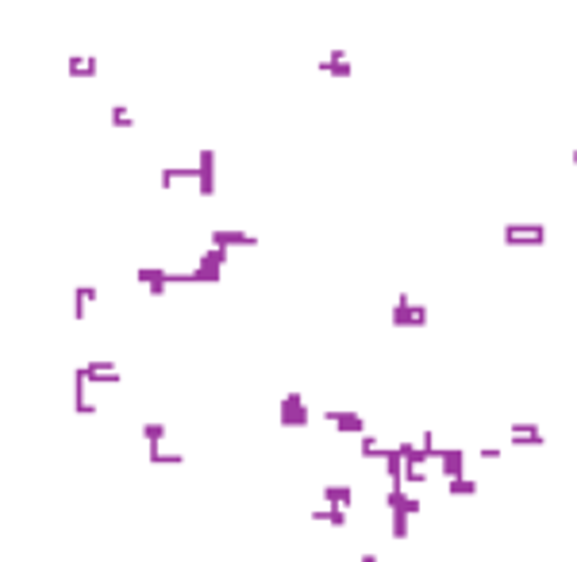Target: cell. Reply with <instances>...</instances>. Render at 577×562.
I'll list each match as a JSON object with an SVG mask.
<instances>
[{"instance_id": "cell-3", "label": "cell", "mask_w": 577, "mask_h": 562, "mask_svg": "<svg viewBox=\"0 0 577 562\" xmlns=\"http://www.w3.org/2000/svg\"><path fill=\"white\" fill-rule=\"evenodd\" d=\"M393 324H397V328H424V324H427V308L412 305L408 297H400L397 305H393Z\"/></svg>"}, {"instance_id": "cell-8", "label": "cell", "mask_w": 577, "mask_h": 562, "mask_svg": "<svg viewBox=\"0 0 577 562\" xmlns=\"http://www.w3.org/2000/svg\"><path fill=\"white\" fill-rule=\"evenodd\" d=\"M312 520H316V524H331V528H346V509L319 504V509H312Z\"/></svg>"}, {"instance_id": "cell-5", "label": "cell", "mask_w": 577, "mask_h": 562, "mask_svg": "<svg viewBox=\"0 0 577 562\" xmlns=\"http://www.w3.org/2000/svg\"><path fill=\"white\" fill-rule=\"evenodd\" d=\"M324 420L343 435H366V416L362 412H324Z\"/></svg>"}, {"instance_id": "cell-6", "label": "cell", "mask_w": 577, "mask_h": 562, "mask_svg": "<svg viewBox=\"0 0 577 562\" xmlns=\"http://www.w3.org/2000/svg\"><path fill=\"white\" fill-rule=\"evenodd\" d=\"M281 423L285 428H304L308 423V404H304L300 393H288L281 401Z\"/></svg>"}, {"instance_id": "cell-7", "label": "cell", "mask_w": 577, "mask_h": 562, "mask_svg": "<svg viewBox=\"0 0 577 562\" xmlns=\"http://www.w3.org/2000/svg\"><path fill=\"white\" fill-rule=\"evenodd\" d=\"M324 504H331V509H350L354 490L350 485H324Z\"/></svg>"}, {"instance_id": "cell-12", "label": "cell", "mask_w": 577, "mask_h": 562, "mask_svg": "<svg viewBox=\"0 0 577 562\" xmlns=\"http://www.w3.org/2000/svg\"><path fill=\"white\" fill-rule=\"evenodd\" d=\"M151 462H154V466H181V462H185V454L162 451V447H151Z\"/></svg>"}, {"instance_id": "cell-4", "label": "cell", "mask_w": 577, "mask_h": 562, "mask_svg": "<svg viewBox=\"0 0 577 562\" xmlns=\"http://www.w3.org/2000/svg\"><path fill=\"white\" fill-rule=\"evenodd\" d=\"M435 462H439V474L447 478V482L466 474V451H462V447H439Z\"/></svg>"}, {"instance_id": "cell-13", "label": "cell", "mask_w": 577, "mask_h": 562, "mask_svg": "<svg viewBox=\"0 0 577 562\" xmlns=\"http://www.w3.org/2000/svg\"><path fill=\"white\" fill-rule=\"evenodd\" d=\"M408 520L404 512H389V528H393V539H408Z\"/></svg>"}, {"instance_id": "cell-16", "label": "cell", "mask_w": 577, "mask_h": 562, "mask_svg": "<svg viewBox=\"0 0 577 562\" xmlns=\"http://www.w3.org/2000/svg\"><path fill=\"white\" fill-rule=\"evenodd\" d=\"M481 459H500V447H481Z\"/></svg>"}, {"instance_id": "cell-9", "label": "cell", "mask_w": 577, "mask_h": 562, "mask_svg": "<svg viewBox=\"0 0 577 562\" xmlns=\"http://www.w3.org/2000/svg\"><path fill=\"white\" fill-rule=\"evenodd\" d=\"M319 70H324V73H335V77H350V62H346V54H343V51L327 54V58L319 62Z\"/></svg>"}, {"instance_id": "cell-11", "label": "cell", "mask_w": 577, "mask_h": 562, "mask_svg": "<svg viewBox=\"0 0 577 562\" xmlns=\"http://www.w3.org/2000/svg\"><path fill=\"white\" fill-rule=\"evenodd\" d=\"M216 243H220V247H224V243H227V247H251V243H258V239L246 235V231H216Z\"/></svg>"}, {"instance_id": "cell-17", "label": "cell", "mask_w": 577, "mask_h": 562, "mask_svg": "<svg viewBox=\"0 0 577 562\" xmlns=\"http://www.w3.org/2000/svg\"><path fill=\"white\" fill-rule=\"evenodd\" d=\"M358 562H377V555H374V551H366V555H362Z\"/></svg>"}, {"instance_id": "cell-10", "label": "cell", "mask_w": 577, "mask_h": 562, "mask_svg": "<svg viewBox=\"0 0 577 562\" xmlns=\"http://www.w3.org/2000/svg\"><path fill=\"white\" fill-rule=\"evenodd\" d=\"M477 490H481V485H477L474 478H466V474H462V478H450V482H447V493H450V497H477Z\"/></svg>"}, {"instance_id": "cell-2", "label": "cell", "mask_w": 577, "mask_h": 562, "mask_svg": "<svg viewBox=\"0 0 577 562\" xmlns=\"http://www.w3.org/2000/svg\"><path fill=\"white\" fill-rule=\"evenodd\" d=\"M508 443L512 447H547V431H543L539 423L524 420V423H512V428H508Z\"/></svg>"}, {"instance_id": "cell-15", "label": "cell", "mask_w": 577, "mask_h": 562, "mask_svg": "<svg viewBox=\"0 0 577 562\" xmlns=\"http://www.w3.org/2000/svg\"><path fill=\"white\" fill-rule=\"evenodd\" d=\"M143 435H146V443H151V447H158L162 439H166V428H162V423H146Z\"/></svg>"}, {"instance_id": "cell-1", "label": "cell", "mask_w": 577, "mask_h": 562, "mask_svg": "<svg viewBox=\"0 0 577 562\" xmlns=\"http://www.w3.org/2000/svg\"><path fill=\"white\" fill-rule=\"evenodd\" d=\"M505 243L508 247H543L547 243V224H539V219H512V224H505Z\"/></svg>"}, {"instance_id": "cell-14", "label": "cell", "mask_w": 577, "mask_h": 562, "mask_svg": "<svg viewBox=\"0 0 577 562\" xmlns=\"http://www.w3.org/2000/svg\"><path fill=\"white\" fill-rule=\"evenodd\" d=\"M385 454V443H377L374 435H362V459H381Z\"/></svg>"}]
</instances>
